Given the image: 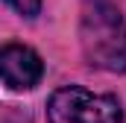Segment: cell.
Returning a JSON list of instances; mask_svg holds the SVG:
<instances>
[{
	"mask_svg": "<svg viewBox=\"0 0 126 123\" xmlns=\"http://www.w3.org/2000/svg\"><path fill=\"white\" fill-rule=\"evenodd\" d=\"M79 44L85 59L100 70H126V21L111 0H82Z\"/></svg>",
	"mask_w": 126,
	"mask_h": 123,
	"instance_id": "obj_1",
	"label": "cell"
},
{
	"mask_svg": "<svg viewBox=\"0 0 126 123\" xmlns=\"http://www.w3.org/2000/svg\"><path fill=\"white\" fill-rule=\"evenodd\" d=\"M18 15H24V18H35L38 12H41V0H6Z\"/></svg>",
	"mask_w": 126,
	"mask_h": 123,
	"instance_id": "obj_4",
	"label": "cell"
},
{
	"mask_svg": "<svg viewBox=\"0 0 126 123\" xmlns=\"http://www.w3.org/2000/svg\"><path fill=\"white\" fill-rule=\"evenodd\" d=\"M50 123H123L120 103L111 94H94L79 85H67L47 103Z\"/></svg>",
	"mask_w": 126,
	"mask_h": 123,
	"instance_id": "obj_2",
	"label": "cell"
},
{
	"mask_svg": "<svg viewBox=\"0 0 126 123\" xmlns=\"http://www.w3.org/2000/svg\"><path fill=\"white\" fill-rule=\"evenodd\" d=\"M44 76L41 56L27 44H6L0 47V79L12 91H30Z\"/></svg>",
	"mask_w": 126,
	"mask_h": 123,
	"instance_id": "obj_3",
	"label": "cell"
}]
</instances>
